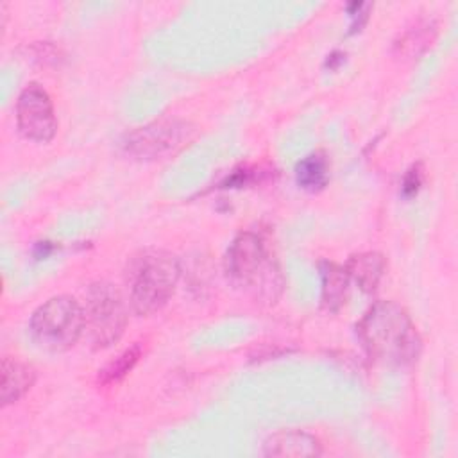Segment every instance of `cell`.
Listing matches in <instances>:
<instances>
[{"mask_svg":"<svg viewBox=\"0 0 458 458\" xmlns=\"http://www.w3.org/2000/svg\"><path fill=\"white\" fill-rule=\"evenodd\" d=\"M84 315L93 349L111 347L122 338L127 327V304L120 290L109 281L89 284Z\"/></svg>","mask_w":458,"mask_h":458,"instance_id":"obj_5","label":"cell"},{"mask_svg":"<svg viewBox=\"0 0 458 458\" xmlns=\"http://www.w3.org/2000/svg\"><path fill=\"white\" fill-rule=\"evenodd\" d=\"M16 125L23 138L48 143L57 131V118L50 95L36 82L27 84L16 100Z\"/></svg>","mask_w":458,"mask_h":458,"instance_id":"obj_7","label":"cell"},{"mask_svg":"<svg viewBox=\"0 0 458 458\" xmlns=\"http://www.w3.org/2000/svg\"><path fill=\"white\" fill-rule=\"evenodd\" d=\"M422 181H424V172H422V166L420 163L413 165L403 177V184H401V191L404 197H413L420 186H422Z\"/></svg>","mask_w":458,"mask_h":458,"instance_id":"obj_15","label":"cell"},{"mask_svg":"<svg viewBox=\"0 0 458 458\" xmlns=\"http://www.w3.org/2000/svg\"><path fill=\"white\" fill-rule=\"evenodd\" d=\"M365 352L386 365H411L422 351V338L403 306L394 301L374 302L356 324Z\"/></svg>","mask_w":458,"mask_h":458,"instance_id":"obj_1","label":"cell"},{"mask_svg":"<svg viewBox=\"0 0 458 458\" xmlns=\"http://www.w3.org/2000/svg\"><path fill=\"white\" fill-rule=\"evenodd\" d=\"M193 136V123L182 118H161L127 132L122 148L132 159L159 161L179 152Z\"/></svg>","mask_w":458,"mask_h":458,"instance_id":"obj_6","label":"cell"},{"mask_svg":"<svg viewBox=\"0 0 458 458\" xmlns=\"http://www.w3.org/2000/svg\"><path fill=\"white\" fill-rule=\"evenodd\" d=\"M295 181L306 191H320L329 181V161L324 152L302 157L295 166Z\"/></svg>","mask_w":458,"mask_h":458,"instance_id":"obj_12","label":"cell"},{"mask_svg":"<svg viewBox=\"0 0 458 458\" xmlns=\"http://www.w3.org/2000/svg\"><path fill=\"white\" fill-rule=\"evenodd\" d=\"M181 267L177 258L163 249H141L125 267V286L131 310L140 317L159 311L174 295Z\"/></svg>","mask_w":458,"mask_h":458,"instance_id":"obj_2","label":"cell"},{"mask_svg":"<svg viewBox=\"0 0 458 458\" xmlns=\"http://www.w3.org/2000/svg\"><path fill=\"white\" fill-rule=\"evenodd\" d=\"M86 329L84 308L72 295H54L38 306L29 320L32 342L48 352L72 349Z\"/></svg>","mask_w":458,"mask_h":458,"instance_id":"obj_4","label":"cell"},{"mask_svg":"<svg viewBox=\"0 0 458 458\" xmlns=\"http://www.w3.org/2000/svg\"><path fill=\"white\" fill-rule=\"evenodd\" d=\"M141 358V344H134L120 352L113 361H109L102 370H98V383L102 386H111L122 381Z\"/></svg>","mask_w":458,"mask_h":458,"instance_id":"obj_13","label":"cell"},{"mask_svg":"<svg viewBox=\"0 0 458 458\" xmlns=\"http://www.w3.org/2000/svg\"><path fill=\"white\" fill-rule=\"evenodd\" d=\"M36 370L32 365L5 356L2 360V379H0V397L2 404L9 406L20 401L34 385Z\"/></svg>","mask_w":458,"mask_h":458,"instance_id":"obj_9","label":"cell"},{"mask_svg":"<svg viewBox=\"0 0 458 458\" xmlns=\"http://www.w3.org/2000/svg\"><path fill=\"white\" fill-rule=\"evenodd\" d=\"M435 38V25L431 21L426 23H417L413 29H410L399 43H395V47L399 48V52L403 55L413 57L419 55L420 52H424L428 48V45H431Z\"/></svg>","mask_w":458,"mask_h":458,"instance_id":"obj_14","label":"cell"},{"mask_svg":"<svg viewBox=\"0 0 458 458\" xmlns=\"http://www.w3.org/2000/svg\"><path fill=\"white\" fill-rule=\"evenodd\" d=\"M265 456H286V458H306L320 456L322 444L311 433L301 429H284L270 435L263 442Z\"/></svg>","mask_w":458,"mask_h":458,"instance_id":"obj_8","label":"cell"},{"mask_svg":"<svg viewBox=\"0 0 458 458\" xmlns=\"http://www.w3.org/2000/svg\"><path fill=\"white\" fill-rule=\"evenodd\" d=\"M322 276V306L327 311H338L347 302L349 276L344 267L329 261L320 263Z\"/></svg>","mask_w":458,"mask_h":458,"instance_id":"obj_11","label":"cell"},{"mask_svg":"<svg viewBox=\"0 0 458 458\" xmlns=\"http://www.w3.org/2000/svg\"><path fill=\"white\" fill-rule=\"evenodd\" d=\"M225 272L236 286H243L259 301L274 302L283 286L277 263L259 234L245 231L234 236L225 252Z\"/></svg>","mask_w":458,"mask_h":458,"instance_id":"obj_3","label":"cell"},{"mask_svg":"<svg viewBox=\"0 0 458 458\" xmlns=\"http://www.w3.org/2000/svg\"><path fill=\"white\" fill-rule=\"evenodd\" d=\"M345 272L349 279H352L360 290L370 293L377 288V284L383 279L385 268H386V259L383 254L369 250V252H360L352 254L347 263H345Z\"/></svg>","mask_w":458,"mask_h":458,"instance_id":"obj_10","label":"cell"}]
</instances>
